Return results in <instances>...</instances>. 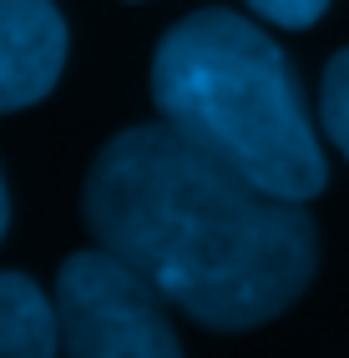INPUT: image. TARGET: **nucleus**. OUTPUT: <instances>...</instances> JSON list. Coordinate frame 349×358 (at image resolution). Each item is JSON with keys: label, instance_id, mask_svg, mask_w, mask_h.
Wrapping results in <instances>:
<instances>
[{"label": "nucleus", "instance_id": "1", "mask_svg": "<svg viewBox=\"0 0 349 358\" xmlns=\"http://www.w3.org/2000/svg\"><path fill=\"white\" fill-rule=\"evenodd\" d=\"M91 237L207 328H259L309 288L319 232L304 202L253 187L167 122L107 141L86 177Z\"/></svg>", "mask_w": 349, "mask_h": 358}, {"label": "nucleus", "instance_id": "2", "mask_svg": "<svg viewBox=\"0 0 349 358\" xmlns=\"http://www.w3.org/2000/svg\"><path fill=\"white\" fill-rule=\"evenodd\" d=\"M152 101L177 136L273 197L324 192V152L289 56L253 20L198 10L162 36Z\"/></svg>", "mask_w": 349, "mask_h": 358}, {"label": "nucleus", "instance_id": "3", "mask_svg": "<svg viewBox=\"0 0 349 358\" xmlns=\"http://www.w3.org/2000/svg\"><path fill=\"white\" fill-rule=\"evenodd\" d=\"M162 303L167 298L107 248L66 257L56 278L61 358H182Z\"/></svg>", "mask_w": 349, "mask_h": 358}, {"label": "nucleus", "instance_id": "4", "mask_svg": "<svg viewBox=\"0 0 349 358\" xmlns=\"http://www.w3.org/2000/svg\"><path fill=\"white\" fill-rule=\"evenodd\" d=\"M66 61V26L51 0H0V111L36 106Z\"/></svg>", "mask_w": 349, "mask_h": 358}, {"label": "nucleus", "instance_id": "5", "mask_svg": "<svg viewBox=\"0 0 349 358\" xmlns=\"http://www.w3.org/2000/svg\"><path fill=\"white\" fill-rule=\"evenodd\" d=\"M56 303L31 278L0 273V358H56Z\"/></svg>", "mask_w": 349, "mask_h": 358}, {"label": "nucleus", "instance_id": "6", "mask_svg": "<svg viewBox=\"0 0 349 358\" xmlns=\"http://www.w3.org/2000/svg\"><path fill=\"white\" fill-rule=\"evenodd\" d=\"M319 116L329 141L349 157V51H339L324 71V91H319Z\"/></svg>", "mask_w": 349, "mask_h": 358}, {"label": "nucleus", "instance_id": "7", "mask_svg": "<svg viewBox=\"0 0 349 358\" xmlns=\"http://www.w3.org/2000/svg\"><path fill=\"white\" fill-rule=\"evenodd\" d=\"M248 6L264 20H273V26H284V31H304V26H314L324 15L329 0H248Z\"/></svg>", "mask_w": 349, "mask_h": 358}, {"label": "nucleus", "instance_id": "8", "mask_svg": "<svg viewBox=\"0 0 349 358\" xmlns=\"http://www.w3.org/2000/svg\"><path fill=\"white\" fill-rule=\"evenodd\" d=\"M6 217H11V202H6V182H0V232H6Z\"/></svg>", "mask_w": 349, "mask_h": 358}]
</instances>
